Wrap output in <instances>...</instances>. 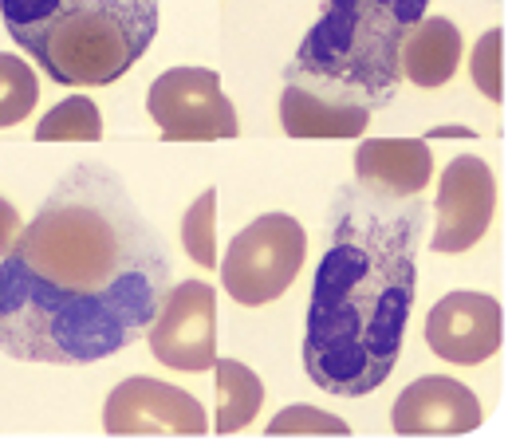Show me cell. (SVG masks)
<instances>
[{
  "instance_id": "cell-1",
  "label": "cell",
  "mask_w": 512,
  "mask_h": 445,
  "mask_svg": "<svg viewBox=\"0 0 512 445\" xmlns=\"http://www.w3.org/2000/svg\"><path fill=\"white\" fill-rule=\"evenodd\" d=\"M174 268L162 233L103 162L71 166L0 256V351L87 367L130 347Z\"/></svg>"
},
{
  "instance_id": "cell-2",
  "label": "cell",
  "mask_w": 512,
  "mask_h": 445,
  "mask_svg": "<svg viewBox=\"0 0 512 445\" xmlns=\"http://www.w3.org/2000/svg\"><path fill=\"white\" fill-rule=\"evenodd\" d=\"M422 229L426 205L418 193L335 190L304 327V371L320 390L363 398L390 379L418 292Z\"/></svg>"
},
{
  "instance_id": "cell-3",
  "label": "cell",
  "mask_w": 512,
  "mask_h": 445,
  "mask_svg": "<svg viewBox=\"0 0 512 445\" xmlns=\"http://www.w3.org/2000/svg\"><path fill=\"white\" fill-rule=\"evenodd\" d=\"M8 36L64 87H107L158 36V0H0Z\"/></svg>"
},
{
  "instance_id": "cell-4",
  "label": "cell",
  "mask_w": 512,
  "mask_h": 445,
  "mask_svg": "<svg viewBox=\"0 0 512 445\" xmlns=\"http://www.w3.org/2000/svg\"><path fill=\"white\" fill-rule=\"evenodd\" d=\"M430 0H327L296 48L284 83H308L383 111L402 83L398 48Z\"/></svg>"
},
{
  "instance_id": "cell-5",
  "label": "cell",
  "mask_w": 512,
  "mask_h": 445,
  "mask_svg": "<svg viewBox=\"0 0 512 445\" xmlns=\"http://www.w3.org/2000/svg\"><path fill=\"white\" fill-rule=\"evenodd\" d=\"M304 253V225L288 213H264L229 241L221 256V284L245 308L272 304L292 288L296 272L304 268Z\"/></svg>"
},
{
  "instance_id": "cell-6",
  "label": "cell",
  "mask_w": 512,
  "mask_h": 445,
  "mask_svg": "<svg viewBox=\"0 0 512 445\" xmlns=\"http://www.w3.org/2000/svg\"><path fill=\"white\" fill-rule=\"evenodd\" d=\"M146 111L166 142H213L237 138L241 123L221 91V75L209 67H170L146 91Z\"/></svg>"
},
{
  "instance_id": "cell-7",
  "label": "cell",
  "mask_w": 512,
  "mask_h": 445,
  "mask_svg": "<svg viewBox=\"0 0 512 445\" xmlns=\"http://www.w3.org/2000/svg\"><path fill=\"white\" fill-rule=\"evenodd\" d=\"M150 355L170 371H209L217 359V296L213 284H170L150 319Z\"/></svg>"
},
{
  "instance_id": "cell-8",
  "label": "cell",
  "mask_w": 512,
  "mask_h": 445,
  "mask_svg": "<svg viewBox=\"0 0 512 445\" xmlns=\"http://www.w3.org/2000/svg\"><path fill=\"white\" fill-rule=\"evenodd\" d=\"M103 426L111 438H201L209 430V418L182 386L130 375L107 394Z\"/></svg>"
},
{
  "instance_id": "cell-9",
  "label": "cell",
  "mask_w": 512,
  "mask_h": 445,
  "mask_svg": "<svg viewBox=\"0 0 512 445\" xmlns=\"http://www.w3.org/2000/svg\"><path fill=\"white\" fill-rule=\"evenodd\" d=\"M497 213V178L493 170L473 158V154H461L453 158L446 170H442V182H438V197H434V253H465L473 249L485 233H489V221Z\"/></svg>"
},
{
  "instance_id": "cell-10",
  "label": "cell",
  "mask_w": 512,
  "mask_h": 445,
  "mask_svg": "<svg viewBox=\"0 0 512 445\" xmlns=\"http://www.w3.org/2000/svg\"><path fill=\"white\" fill-rule=\"evenodd\" d=\"M426 343L446 363L477 367L505 343V308L485 292H449L426 316Z\"/></svg>"
},
{
  "instance_id": "cell-11",
  "label": "cell",
  "mask_w": 512,
  "mask_h": 445,
  "mask_svg": "<svg viewBox=\"0 0 512 445\" xmlns=\"http://www.w3.org/2000/svg\"><path fill=\"white\" fill-rule=\"evenodd\" d=\"M390 426H394V434H406V438L473 434L481 426V402L465 382L446 379V375H426V379H414L394 398Z\"/></svg>"
},
{
  "instance_id": "cell-12",
  "label": "cell",
  "mask_w": 512,
  "mask_h": 445,
  "mask_svg": "<svg viewBox=\"0 0 512 445\" xmlns=\"http://www.w3.org/2000/svg\"><path fill=\"white\" fill-rule=\"evenodd\" d=\"M359 186L386 197H414L430 186L434 158L426 138H367L355 150Z\"/></svg>"
},
{
  "instance_id": "cell-13",
  "label": "cell",
  "mask_w": 512,
  "mask_h": 445,
  "mask_svg": "<svg viewBox=\"0 0 512 445\" xmlns=\"http://www.w3.org/2000/svg\"><path fill=\"white\" fill-rule=\"evenodd\" d=\"M367 123H371V111L363 103H351L335 91L308 87V83H284L280 127L292 138H359Z\"/></svg>"
},
{
  "instance_id": "cell-14",
  "label": "cell",
  "mask_w": 512,
  "mask_h": 445,
  "mask_svg": "<svg viewBox=\"0 0 512 445\" xmlns=\"http://www.w3.org/2000/svg\"><path fill=\"white\" fill-rule=\"evenodd\" d=\"M461 64V32L453 28V20L446 16H422L402 48H398V67L410 83L434 91V87H446L453 79V71Z\"/></svg>"
},
{
  "instance_id": "cell-15",
  "label": "cell",
  "mask_w": 512,
  "mask_h": 445,
  "mask_svg": "<svg viewBox=\"0 0 512 445\" xmlns=\"http://www.w3.org/2000/svg\"><path fill=\"white\" fill-rule=\"evenodd\" d=\"M213 379H217V434L245 430L264 402L260 379L237 359H213Z\"/></svg>"
},
{
  "instance_id": "cell-16",
  "label": "cell",
  "mask_w": 512,
  "mask_h": 445,
  "mask_svg": "<svg viewBox=\"0 0 512 445\" xmlns=\"http://www.w3.org/2000/svg\"><path fill=\"white\" fill-rule=\"evenodd\" d=\"M99 138H103V115L87 95L64 99L36 127V142H99Z\"/></svg>"
},
{
  "instance_id": "cell-17",
  "label": "cell",
  "mask_w": 512,
  "mask_h": 445,
  "mask_svg": "<svg viewBox=\"0 0 512 445\" xmlns=\"http://www.w3.org/2000/svg\"><path fill=\"white\" fill-rule=\"evenodd\" d=\"M36 99H40V79L32 64H24L12 52H0V130L24 123Z\"/></svg>"
},
{
  "instance_id": "cell-18",
  "label": "cell",
  "mask_w": 512,
  "mask_h": 445,
  "mask_svg": "<svg viewBox=\"0 0 512 445\" xmlns=\"http://www.w3.org/2000/svg\"><path fill=\"white\" fill-rule=\"evenodd\" d=\"M182 245H186V253L201 268L217 264V190H205L186 209V217H182Z\"/></svg>"
},
{
  "instance_id": "cell-19",
  "label": "cell",
  "mask_w": 512,
  "mask_h": 445,
  "mask_svg": "<svg viewBox=\"0 0 512 445\" xmlns=\"http://www.w3.org/2000/svg\"><path fill=\"white\" fill-rule=\"evenodd\" d=\"M469 71H473V83L485 99H493V103L505 99V28H489L477 40Z\"/></svg>"
},
{
  "instance_id": "cell-20",
  "label": "cell",
  "mask_w": 512,
  "mask_h": 445,
  "mask_svg": "<svg viewBox=\"0 0 512 445\" xmlns=\"http://www.w3.org/2000/svg\"><path fill=\"white\" fill-rule=\"evenodd\" d=\"M268 434H272V438H276V434H339V438H347L351 426H347L343 418L327 414V410H316V406L296 402V406L280 410V414L268 422Z\"/></svg>"
},
{
  "instance_id": "cell-21",
  "label": "cell",
  "mask_w": 512,
  "mask_h": 445,
  "mask_svg": "<svg viewBox=\"0 0 512 445\" xmlns=\"http://www.w3.org/2000/svg\"><path fill=\"white\" fill-rule=\"evenodd\" d=\"M16 233H20V213H16L12 201L0 197V256L8 253V245L16 241Z\"/></svg>"
}]
</instances>
